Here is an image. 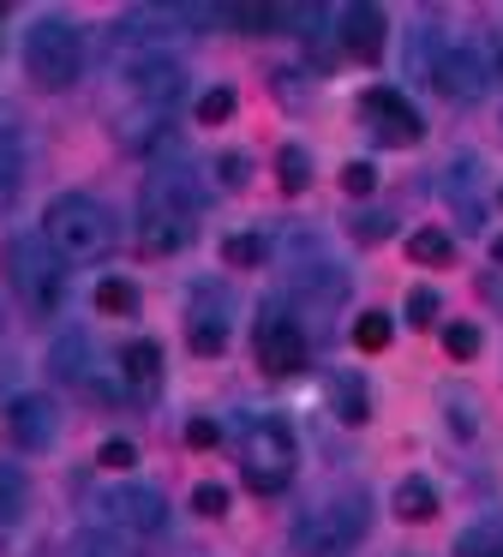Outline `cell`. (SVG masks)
<instances>
[{
    "label": "cell",
    "instance_id": "obj_1",
    "mask_svg": "<svg viewBox=\"0 0 503 557\" xmlns=\"http://www.w3.org/2000/svg\"><path fill=\"white\" fill-rule=\"evenodd\" d=\"M138 210H144V246L156 258L180 252L192 240V216H198V181L180 162H156L138 193Z\"/></svg>",
    "mask_w": 503,
    "mask_h": 557
},
{
    "label": "cell",
    "instance_id": "obj_2",
    "mask_svg": "<svg viewBox=\"0 0 503 557\" xmlns=\"http://www.w3.org/2000/svg\"><path fill=\"white\" fill-rule=\"evenodd\" d=\"M42 240H48V252L66 258V264H96V258L108 252V240H114V222H108V210L96 205V198L60 193L54 205L42 210Z\"/></svg>",
    "mask_w": 503,
    "mask_h": 557
},
{
    "label": "cell",
    "instance_id": "obj_3",
    "mask_svg": "<svg viewBox=\"0 0 503 557\" xmlns=\"http://www.w3.org/2000/svg\"><path fill=\"white\" fill-rule=\"evenodd\" d=\"M24 66L42 90H66L72 78L84 73V37L72 18L60 13H42L30 30H24Z\"/></svg>",
    "mask_w": 503,
    "mask_h": 557
},
{
    "label": "cell",
    "instance_id": "obj_4",
    "mask_svg": "<svg viewBox=\"0 0 503 557\" xmlns=\"http://www.w3.org/2000/svg\"><path fill=\"white\" fill-rule=\"evenodd\" d=\"M7 276H12V294H19L30 312H60V300H66V270H60V258L48 252L42 234H12L7 246Z\"/></svg>",
    "mask_w": 503,
    "mask_h": 557
},
{
    "label": "cell",
    "instance_id": "obj_5",
    "mask_svg": "<svg viewBox=\"0 0 503 557\" xmlns=\"http://www.w3.org/2000/svg\"><path fill=\"white\" fill-rule=\"evenodd\" d=\"M294 456H299L294 432H287L275 413H263V420H252V432H246L240 473H246V485L258 497H275V492H287V480H294Z\"/></svg>",
    "mask_w": 503,
    "mask_h": 557
},
{
    "label": "cell",
    "instance_id": "obj_6",
    "mask_svg": "<svg viewBox=\"0 0 503 557\" xmlns=\"http://www.w3.org/2000/svg\"><path fill=\"white\" fill-rule=\"evenodd\" d=\"M366 533V504L354 497H335V504H318L294 521V552L306 557H342L347 545Z\"/></svg>",
    "mask_w": 503,
    "mask_h": 557
},
{
    "label": "cell",
    "instance_id": "obj_7",
    "mask_svg": "<svg viewBox=\"0 0 503 557\" xmlns=\"http://www.w3.org/2000/svg\"><path fill=\"white\" fill-rule=\"evenodd\" d=\"M126 85H132V97L144 102V114H156V121H162L168 102L186 90V66H180L174 54L144 49V54H132V61H126Z\"/></svg>",
    "mask_w": 503,
    "mask_h": 557
},
{
    "label": "cell",
    "instance_id": "obj_8",
    "mask_svg": "<svg viewBox=\"0 0 503 557\" xmlns=\"http://www.w3.org/2000/svg\"><path fill=\"white\" fill-rule=\"evenodd\" d=\"M252 342H258L263 372H275V377H287V372H299V366H306V336H299V318H287L282 306H263Z\"/></svg>",
    "mask_w": 503,
    "mask_h": 557
},
{
    "label": "cell",
    "instance_id": "obj_9",
    "mask_svg": "<svg viewBox=\"0 0 503 557\" xmlns=\"http://www.w3.org/2000/svg\"><path fill=\"white\" fill-rule=\"evenodd\" d=\"M96 509H102L108 528H126V533H162V521H168L162 497L150 485H114V492L96 497Z\"/></svg>",
    "mask_w": 503,
    "mask_h": 557
},
{
    "label": "cell",
    "instance_id": "obj_10",
    "mask_svg": "<svg viewBox=\"0 0 503 557\" xmlns=\"http://www.w3.org/2000/svg\"><path fill=\"white\" fill-rule=\"evenodd\" d=\"M431 85L455 102H479L491 90V61L479 49H443L438 66H431Z\"/></svg>",
    "mask_w": 503,
    "mask_h": 557
},
{
    "label": "cell",
    "instance_id": "obj_11",
    "mask_svg": "<svg viewBox=\"0 0 503 557\" xmlns=\"http://www.w3.org/2000/svg\"><path fill=\"white\" fill-rule=\"evenodd\" d=\"M7 432H12V444H19V449L42 456V449L60 437V408L48 396H12L7 401Z\"/></svg>",
    "mask_w": 503,
    "mask_h": 557
},
{
    "label": "cell",
    "instance_id": "obj_12",
    "mask_svg": "<svg viewBox=\"0 0 503 557\" xmlns=\"http://www.w3.org/2000/svg\"><path fill=\"white\" fill-rule=\"evenodd\" d=\"M359 109L378 121V133L390 138V145H419V133H426V121H419V109L402 97V90H390V85H378V90H366L359 97Z\"/></svg>",
    "mask_w": 503,
    "mask_h": 557
},
{
    "label": "cell",
    "instance_id": "obj_13",
    "mask_svg": "<svg viewBox=\"0 0 503 557\" xmlns=\"http://www.w3.org/2000/svg\"><path fill=\"white\" fill-rule=\"evenodd\" d=\"M335 37H342V49L354 54V61H378V54H383V37H390V25H383L378 7H347L342 25H335Z\"/></svg>",
    "mask_w": 503,
    "mask_h": 557
},
{
    "label": "cell",
    "instance_id": "obj_14",
    "mask_svg": "<svg viewBox=\"0 0 503 557\" xmlns=\"http://www.w3.org/2000/svg\"><path fill=\"white\" fill-rule=\"evenodd\" d=\"M48 372L60 384H90V342H84V330H60V342L48 348Z\"/></svg>",
    "mask_w": 503,
    "mask_h": 557
},
{
    "label": "cell",
    "instance_id": "obj_15",
    "mask_svg": "<svg viewBox=\"0 0 503 557\" xmlns=\"http://www.w3.org/2000/svg\"><path fill=\"white\" fill-rule=\"evenodd\" d=\"M120 377H126L132 389H150L156 377H162V348H156V342H126V348H120Z\"/></svg>",
    "mask_w": 503,
    "mask_h": 557
},
{
    "label": "cell",
    "instance_id": "obj_16",
    "mask_svg": "<svg viewBox=\"0 0 503 557\" xmlns=\"http://www.w3.org/2000/svg\"><path fill=\"white\" fill-rule=\"evenodd\" d=\"M330 413L335 420H347V425H359L366 420V377H354V372H335L330 377Z\"/></svg>",
    "mask_w": 503,
    "mask_h": 557
},
{
    "label": "cell",
    "instance_id": "obj_17",
    "mask_svg": "<svg viewBox=\"0 0 503 557\" xmlns=\"http://www.w3.org/2000/svg\"><path fill=\"white\" fill-rule=\"evenodd\" d=\"M455 557H503V516H486V521H474V528H462Z\"/></svg>",
    "mask_w": 503,
    "mask_h": 557
},
{
    "label": "cell",
    "instance_id": "obj_18",
    "mask_svg": "<svg viewBox=\"0 0 503 557\" xmlns=\"http://www.w3.org/2000/svg\"><path fill=\"white\" fill-rule=\"evenodd\" d=\"M395 516L402 521H431L438 516V485L431 480H402L395 485Z\"/></svg>",
    "mask_w": 503,
    "mask_h": 557
},
{
    "label": "cell",
    "instance_id": "obj_19",
    "mask_svg": "<svg viewBox=\"0 0 503 557\" xmlns=\"http://www.w3.org/2000/svg\"><path fill=\"white\" fill-rule=\"evenodd\" d=\"M19 181H24V150H19V138L0 126V210L19 198Z\"/></svg>",
    "mask_w": 503,
    "mask_h": 557
},
{
    "label": "cell",
    "instance_id": "obj_20",
    "mask_svg": "<svg viewBox=\"0 0 503 557\" xmlns=\"http://www.w3.org/2000/svg\"><path fill=\"white\" fill-rule=\"evenodd\" d=\"M390 336H395L390 312H359L354 318V348L359 354H383V348H390Z\"/></svg>",
    "mask_w": 503,
    "mask_h": 557
},
{
    "label": "cell",
    "instance_id": "obj_21",
    "mask_svg": "<svg viewBox=\"0 0 503 557\" xmlns=\"http://www.w3.org/2000/svg\"><path fill=\"white\" fill-rule=\"evenodd\" d=\"M407 258H414V264H450L455 258V240L443 228H419L414 240H407Z\"/></svg>",
    "mask_w": 503,
    "mask_h": 557
},
{
    "label": "cell",
    "instance_id": "obj_22",
    "mask_svg": "<svg viewBox=\"0 0 503 557\" xmlns=\"http://www.w3.org/2000/svg\"><path fill=\"white\" fill-rule=\"evenodd\" d=\"M294 282H299V294H318V300H335V294H342V270L335 264H299Z\"/></svg>",
    "mask_w": 503,
    "mask_h": 557
},
{
    "label": "cell",
    "instance_id": "obj_23",
    "mask_svg": "<svg viewBox=\"0 0 503 557\" xmlns=\"http://www.w3.org/2000/svg\"><path fill=\"white\" fill-rule=\"evenodd\" d=\"M96 306H102L108 318H126V312H138V288H132L126 276H108L102 288H96Z\"/></svg>",
    "mask_w": 503,
    "mask_h": 557
},
{
    "label": "cell",
    "instance_id": "obj_24",
    "mask_svg": "<svg viewBox=\"0 0 503 557\" xmlns=\"http://www.w3.org/2000/svg\"><path fill=\"white\" fill-rule=\"evenodd\" d=\"M186 336H192V348H198V354H222V348H228V324H222V312H198Z\"/></svg>",
    "mask_w": 503,
    "mask_h": 557
},
{
    "label": "cell",
    "instance_id": "obj_25",
    "mask_svg": "<svg viewBox=\"0 0 503 557\" xmlns=\"http://www.w3.org/2000/svg\"><path fill=\"white\" fill-rule=\"evenodd\" d=\"M24 516V473L12 461H0V521H19Z\"/></svg>",
    "mask_w": 503,
    "mask_h": 557
},
{
    "label": "cell",
    "instance_id": "obj_26",
    "mask_svg": "<svg viewBox=\"0 0 503 557\" xmlns=\"http://www.w3.org/2000/svg\"><path fill=\"white\" fill-rule=\"evenodd\" d=\"M275 181H282L287 193H299V186L311 181V162H306V150H299V145H282V157H275Z\"/></svg>",
    "mask_w": 503,
    "mask_h": 557
},
{
    "label": "cell",
    "instance_id": "obj_27",
    "mask_svg": "<svg viewBox=\"0 0 503 557\" xmlns=\"http://www.w3.org/2000/svg\"><path fill=\"white\" fill-rule=\"evenodd\" d=\"M192 114H198L204 126H216V121H228V114H234V90H222V85H210L204 90L198 102H192Z\"/></svg>",
    "mask_w": 503,
    "mask_h": 557
},
{
    "label": "cell",
    "instance_id": "obj_28",
    "mask_svg": "<svg viewBox=\"0 0 503 557\" xmlns=\"http://www.w3.org/2000/svg\"><path fill=\"white\" fill-rule=\"evenodd\" d=\"M443 354H450V360H474V354H479V330L474 324H443Z\"/></svg>",
    "mask_w": 503,
    "mask_h": 557
},
{
    "label": "cell",
    "instance_id": "obj_29",
    "mask_svg": "<svg viewBox=\"0 0 503 557\" xmlns=\"http://www.w3.org/2000/svg\"><path fill=\"white\" fill-rule=\"evenodd\" d=\"M222 258L234 270H252V264H263V240H258V234H234V240L222 246Z\"/></svg>",
    "mask_w": 503,
    "mask_h": 557
},
{
    "label": "cell",
    "instance_id": "obj_30",
    "mask_svg": "<svg viewBox=\"0 0 503 557\" xmlns=\"http://www.w3.org/2000/svg\"><path fill=\"white\" fill-rule=\"evenodd\" d=\"M246 181H252V162L240 157V150H228V157H216V186H228V193H240Z\"/></svg>",
    "mask_w": 503,
    "mask_h": 557
},
{
    "label": "cell",
    "instance_id": "obj_31",
    "mask_svg": "<svg viewBox=\"0 0 503 557\" xmlns=\"http://www.w3.org/2000/svg\"><path fill=\"white\" fill-rule=\"evenodd\" d=\"M66 557H132L120 540H108V533H84V540H72Z\"/></svg>",
    "mask_w": 503,
    "mask_h": 557
},
{
    "label": "cell",
    "instance_id": "obj_32",
    "mask_svg": "<svg viewBox=\"0 0 503 557\" xmlns=\"http://www.w3.org/2000/svg\"><path fill=\"white\" fill-rule=\"evenodd\" d=\"M354 234H359V240H390L395 216H390V210H366V216H354Z\"/></svg>",
    "mask_w": 503,
    "mask_h": 557
},
{
    "label": "cell",
    "instance_id": "obj_33",
    "mask_svg": "<svg viewBox=\"0 0 503 557\" xmlns=\"http://www.w3.org/2000/svg\"><path fill=\"white\" fill-rule=\"evenodd\" d=\"M371 186H378V169H371V162H347V169H342V193L366 198Z\"/></svg>",
    "mask_w": 503,
    "mask_h": 557
},
{
    "label": "cell",
    "instance_id": "obj_34",
    "mask_svg": "<svg viewBox=\"0 0 503 557\" xmlns=\"http://www.w3.org/2000/svg\"><path fill=\"white\" fill-rule=\"evenodd\" d=\"M431 318H438V294L414 288V294H407V324H431Z\"/></svg>",
    "mask_w": 503,
    "mask_h": 557
},
{
    "label": "cell",
    "instance_id": "obj_35",
    "mask_svg": "<svg viewBox=\"0 0 503 557\" xmlns=\"http://www.w3.org/2000/svg\"><path fill=\"white\" fill-rule=\"evenodd\" d=\"M96 461H102V468H132V461H138V449H132L126 437H108V444L96 449Z\"/></svg>",
    "mask_w": 503,
    "mask_h": 557
},
{
    "label": "cell",
    "instance_id": "obj_36",
    "mask_svg": "<svg viewBox=\"0 0 503 557\" xmlns=\"http://www.w3.org/2000/svg\"><path fill=\"white\" fill-rule=\"evenodd\" d=\"M192 509H198V516H222L228 492H222V485H198V492H192Z\"/></svg>",
    "mask_w": 503,
    "mask_h": 557
},
{
    "label": "cell",
    "instance_id": "obj_37",
    "mask_svg": "<svg viewBox=\"0 0 503 557\" xmlns=\"http://www.w3.org/2000/svg\"><path fill=\"white\" fill-rule=\"evenodd\" d=\"M186 444L192 449H216V444H222V425H216V420H192L186 425Z\"/></svg>",
    "mask_w": 503,
    "mask_h": 557
},
{
    "label": "cell",
    "instance_id": "obj_38",
    "mask_svg": "<svg viewBox=\"0 0 503 557\" xmlns=\"http://www.w3.org/2000/svg\"><path fill=\"white\" fill-rule=\"evenodd\" d=\"M450 425H455L462 437H474V425H479V420H474V401H467V396H455V401H450Z\"/></svg>",
    "mask_w": 503,
    "mask_h": 557
},
{
    "label": "cell",
    "instance_id": "obj_39",
    "mask_svg": "<svg viewBox=\"0 0 503 557\" xmlns=\"http://www.w3.org/2000/svg\"><path fill=\"white\" fill-rule=\"evenodd\" d=\"M491 264H503V234H491Z\"/></svg>",
    "mask_w": 503,
    "mask_h": 557
},
{
    "label": "cell",
    "instance_id": "obj_40",
    "mask_svg": "<svg viewBox=\"0 0 503 557\" xmlns=\"http://www.w3.org/2000/svg\"><path fill=\"white\" fill-rule=\"evenodd\" d=\"M498 73H503V49H498Z\"/></svg>",
    "mask_w": 503,
    "mask_h": 557
}]
</instances>
